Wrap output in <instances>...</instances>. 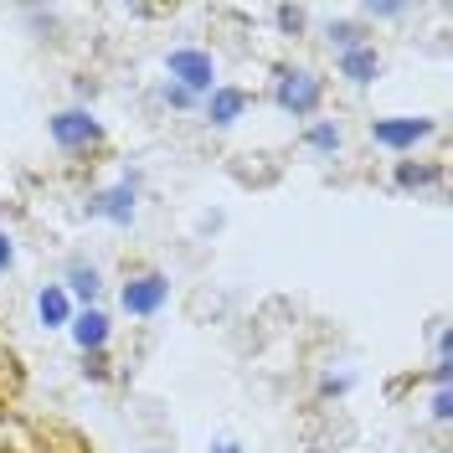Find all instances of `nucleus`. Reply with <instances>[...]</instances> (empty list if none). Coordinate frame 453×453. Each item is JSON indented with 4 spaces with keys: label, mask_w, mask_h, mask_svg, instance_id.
I'll use <instances>...</instances> for the list:
<instances>
[{
    "label": "nucleus",
    "mask_w": 453,
    "mask_h": 453,
    "mask_svg": "<svg viewBox=\"0 0 453 453\" xmlns=\"http://www.w3.org/2000/svg\"><path fill=\"white\" fill-rule=\"evenodd\" d=\"M165 73L175 78L180 93H211L217 88V62H211V52H201V47H175L165 57Z\"/></svg>",
    "instance_id": "obj_1"
},
{
    "label": "nucleus",
    "mask_w": 453,
    "mask_h": 453,
    "mask_svg": "<svg viewBox=\"0 0 453 453\" xmlns=\"http://www.w3.org/2000/svg\"><path fill=\"white\" fill-rule=\"evenodd\" d=\"M319 78L314 73H304V67H283L279 73V88H273V98H279L283 113H294V119H310L314 109H319Z\"/></svg>",
    "instance_id": "obj_2"
},
{
    "label": "nucleus",
    "mask_w": 453,
    "mask_h": 453,
    "mask_svg": "<svg viewBox=\"0 0 453 453\" xmlns=\"http://www.w3.org/2000/svg\"><path fill=\"white\" fill-rule=\"evenodd\" d=\"M52 140H57V150H93V144L104 140V129H98V119L88 109H62V113H52Z\"/></svg>",
    "instance_id": "obj_3"
},
{
    "label": "nucleus",
    "mask_w": 453,
    "mask_h": 453,
    "mask_svg": "<svg viewBox=\"0 0 453 453\" xmlns=\"http://www.w3.org/2000/svg\"><path fill=\"white\" fill-rule=\"evenodd\" d=\"M170 299V283L160 279V273H140V279L124 283V294H119V304H124V314H140V319H150V314H160Z\"/></svg>",
    "instance_id": "obj_4"
},
{
    "label": "nucleus",
    "mask_w": 453,
    "mask_h": 453,
    "mask_svg": "<svg viewBox=\"0 0 453 453\" xmlns=\"http://www.w3.org/2000/svg\"><path fill=\"white\" fill-rule=\"evenodd\" d=\"M427 134H433V119H376L371 124V140L381 150H412Z\"/></svg>",
    "instance_id": "obj_5"
},
{
    "label": "nucleus",
    "mask_w": 453,
    "mask_h": 453,
    "mask_svg": "<svg viewBox=\"0 0 453 453\" xmlns=\"http://www.w3.org/2000/svg\"><path fill=\"white\" fill-rule=\"evenodd\" d=\"M36 319H42L47 330L73 325V299H67V288H62V283H47V288L36 294Z\"/></svg>",
    "instance_id": "obj_6"
},
{
    "label": "nucleus",
    "mask_w": 453,
    "mask_h": 453,
    "mask_svg": "<svg viewBox=\"0 0 453 453\" xmlns=\"http://www.w3.org/2000/svg\"><path fill=\"white\" fill-rule=\"evenodd\" d=\"M88 211H93V217H109V222H129V217H134V186L104 191L98 201H88Z\"/></svg>",
    "instance_id": "obj_7"
},
{
    "label": "nucleus",
    "mask_w": 453,
    "mask_h": 453,
    "mask_svg": "<svg viewBox=\"0 0 453 453\" xmlns=\"http://www.w3.org/2000/svg\"><path fill=\"white\" fill-rule=\"evenodd\" d=\"M242 109H248V93H242V88H211V98H206L211 124H237Z\"/></svg>",
    "instance_id": "obj_8"
},
{
    "label": "nucleus",
    "mask_w": 453,
    "mask_h": 453,
    "mask_svg": "<svg viewBox=\"0 0 453 453\" xmlns=\"http://www.w3.org/2000/svg\"><path fill=\"white\" fill-rule=\"evenodd\" d=\"M73 340H78L83 350H104V345H109V319H104L98 310L73 314Z\"/></svg>",
    "instance_id": "obj_9"
},
{
    "label": "nucleus",
    "mask_w": 453,
    "mask_h": 453,
    "mask_svg": "<svg viewBox=\"0 0 453 453\" xmlns=\"http://www.w3.org/2000/svg\"><path fill=\"white\" fill-rule=\"evenodd\" d=\"M381 73V57L376 47H356V52H340V78H350V83H371Z\"/></svg>",
    "instance_id": "obj_10"
},
{
    "label": "nucleus",
    "mask_w": 453,
    "mask_h": 453,
    "mask_svg": "<svg viewBox=\"0 0 453 453\" xmlns=\"http://www.w3.org/2000/svg\"><path fill=\"white\" fill-rule=\"evenodd\" d=\"M443 180V170L433 165H402L396 170V186H407V191H418V186H438Z\"/></svg>",
    "instance_id": "obj_11"
},
{
    "label": "nucleus",
    "mask_w": 453,
    "mask_h": 453,
    "mask_svg": "<svg viewBox=\"0 0 453 453\" xmlns=\"http://www.w3.org/2000/svg\"><path fill=\"white\" fill-rule=\"evenodd\" d=\"M304 144H310V150H319V155H335V150H340V129L325 119V124H314L310 134H304Z\"/></svg>",
    "instance_id": "obj_12"
},
{
    "label": "nucleus",
    "mask_w": 453,
    "mask_h": 453,
    "mask_svg": "<svg viewBox=\"0 0 453 453\" xmlns=\"http://www.w3.org/2000/svg\"><path fill=\"white\" fill-rule=\"evenodd\" d=\"M330 47H335V52H356V47H366V42H361V31L356 27L340 21V27H330Z\"/></svg>",
    "instance_id": "obj_13"
},
{
    "label": "nucleus",
    "mask_w": 453,
    "mask_h": 453,
    "mask_svg": "<svg viewBox=\"0 0 453 453\" xmlns=\"http://www.w3.org/2000/svg\"><path fill=\"white\" fill-rule=\"evenodd\" d=\"M73 288H78V294H83L88 304H93V299H98V273H93V268H83V263H78V268H73Z\"/></svg>",
    "instance_id": "obj_14"
},
{
    "label": "nucleus",
    "mask_w": 453,
    "mask_h": 453,
    "mask_svg": "<svg viewBox=\"0 0 453 453\" xmlns=\"http://www.w3.org/2000/svg\"><path fill=\"white\" fill-rule=\"evenodd\" d=\"M279 27L299 31V27H304V11H288V5H279Z\"/></svg>",
    "instance_id": "obj_15"
},
{
    "label": "nucleus",
    "mask_w": 453,
    "mask_h": 453,
    "mask_svg": "<svg viewBox=\"0 0 453 453\" xmlns=\"http://www.w3.org/2000/svg\"><path fill=\"white\" fill-rule=\"evenodd\" d=\"M11 263H16V248H11V237H5V232H0V273H5V268H11Z\"/></svg>",
    "instance_id": "obj_16"
},
{
    "label": "nucleus",
    "mask_w": 453,
    "mask_h": 453,
    "mask_svg": "<svg viewBox=\"0 0 453 453\" xmlns=\"http://www.w3.org/2000/svg\"><path fill=\"white\" fill-rule=\"evenodd\" d=\"M449 412H453V402H449V392H438V396H433V418H449Z\"/></svg>",
    "instance_id": "obj_17"
},
{
    "label": "nucleus",
    "mask_w": 453,
    "mask_h": 453,
    "mask_svg": "<svg viewBox=\"0 0 453 453\" xmlns=\"http://www.w3.org/2000/svg\"><path fill=\"white\" fill-rule=\"evenodd\" d=\"M217 453H242V449H237V443H217Z\"/></svg>",
    "instance_id": "obj_18"
}]
</instances>
